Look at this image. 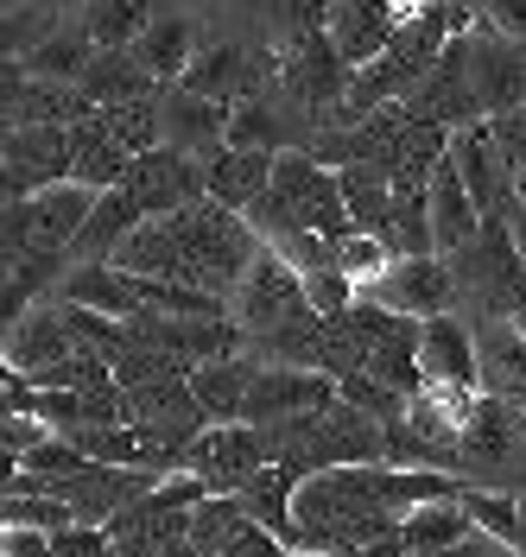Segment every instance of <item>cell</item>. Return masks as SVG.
I'll return each mask as SVG.
<instances>
[{
	"label": "cell",
	"instance_id": "3957f363",
	"mask_svg": "<svg viewBox=\"0 0 526 557\" xmlns=\"http://www.w3.org/2000/svg\"><path fill=\"white\" fill-rule=\"evenodd\" d=\"M355 305H381V311L425 323V317H444L456 305V273L444 253H413V260H393L381 278H362Z\"/></svg>",
	"mask_w": 526,
	"mask_h": 557
},
{
	"label": "cell",
	"instance_id": "277c9868",
	"mask_svg": "<svg viewBox=\"0 0 526 557\" xmlns=\"http://www.w3.org/2000/svg\"><path fill=\"white\" fill-rule=\"evenodd\" d=\"M456 469L463 475H482V482H507L526 469V412L507 399H476V412L463 424V444H456Z\"/></svg>",
	"mask_w": 526,
	"mask_h": 557
},
{
	"label": "cell",
	"instance_id": "1f68e13d",
	"mask_svg": "<svg viewBox=\"0 0 526 557\" xmlns=\"http://www.w3.org/2000/svg\"><path fill=\"white\" fill-rule=\"evenodd\" d=\"M247 525H254V520H247V507L235 500V494H210V500L191 513V539H197V552H204V557H222Z\"/></svg>",
	"mask_w": 526,
	"mask_h": 557
},
{
	"label": "cell",
	"instance_id": "d4e9b609",
	"mask_svg": "<svg viewBox=\"0 0 526 557\" xmlns=\"http://www.w3.org/2000/svg\"><path fill=\"white\" fill-rule=\"evenodd\" d=\"M58 305H83V311H102V317H140V285L121 273L114 260L108 267H71L58 278Z\"/></svg>",
	"mask_w": 526,
	"mask_h": 557
},
{
	"label": "cell",
	"instance_id": "4316f807",
	"mask_svg": "<svg viewBox=\"0 0 526 557\" xmlns=\"http://www.w3.org/2000/svg\"><path fill=\"white\" fill-rule=\"evenodd\" d=\"M400 539H406V552H413V557L456 552V545H469V539H476V520H469L463 494H451V500H425V507H406V513H400Z\"/></svg>",
	"mask_w": 526,
	"mask_h": 557
},
{
	"label": "cell",
	"instance_id": "83f0119b",
	"mask_svg": "<svg viewBox=\"0 0 526 557\" xmlns=\"http://www.w3.org/2000/svg\"><path fill=\"white\" fill-rule=\"evenodd\" d=\"M76 89H83L96 108H121V102H152L159 76L140 64V51H96V64L83 70Z\"/></svg>",
	"mask_w": 526,
	"mask_h": 557
},
{
	"label": "cell",
	"instance_id": "7dc6e473",
	"mask_svg": "<svg viewBox=\"0 0 526 557\" xmlns=\"http://www.w3.org/2000/svg\"><path fill=\"white\" fill-rule=\"evenodd\" d=\"M507 323H514V330H521V336H526V292H521V298H514V311H507Z\"/></svg>",
	"mask_w": 526,
	"mask_h": 557
},
{
	"label": "cell",
	"instance_id": "f907efd6",
	"mask_svg": "<svg viewBox=\"0 0 526 557\" xmlns=\"http://www.w3.org/2000/svg\"><path fill=\"white\" fill-rule=\"evenodd\" d=\"M521 557H526V494H521Z\"/></svg>",
	"mask_w": 526,
	"mask_h": 557
},
{
	"label": "cell",
	"instance_id": "8fae6325",
	"mask_svg": "<svg viewBox=\"0 0 526 557\" xmlns=\"http://www.w3.org/2000/svg\"><path fill=\"white\" fill-rule=\"evenodd\" d=\"M400 20H413L406 0H330L323 33H330V45L343 51V64L362 70V64H375L387 45H393Z\"/></svg>",
	"mask_w": 526,
	"mask_h": 557
},
{
	"label": "cell",
	"instance_id": "f6af8a7d",
	"mask_svg": "<svg viewBox=\"0 0 526 557\" xmlns=\"http://www.w3.org/2000/svg\"><path fill=\"white\" fill-rule=\"evenodd\" d=\"M0 557H51V532H33V525H7V539H0Z\"/></svg>",
	"mask_w": 526,
	"mask_h": 557
},
{
	"label": "cell",
	"instance_id": "7c38bea8",
	"mask_svg": "<svg viewBox=\"0 0 526 557\" xmlns=\"http://www.w3.org/2000/svg\"><path fill=\"white\" fill-rule=\"evenodd\" d=\"M108 539H114V557H204L191 539V513L159 507L152 494H140L127 513H114Z\"/></svg>",
	"mask_w": 526,
	"mask_h": 557
},
{
	"label": "cell",
	"instance_id": "d590c367",
	"mask_svg": "<svg viewBox=\"0 0 526 557\" xmlns=\"http://www.w3.org/2000/svg\"><path fill=\"white\" fill-rule=\"evenodd\" d=\"M337 399H350L355 412L381 418V424H393V418H406V393H393L387 381H375V374H343L337 381Z\"/></svg>",
	"mask_w": 526,
	"mask_h": 557
},
{
	"label": "cell",
	"instance_id": "74e56055",
	"mask_svg": "<svg viewBox=\"0 0 526 557\" xmlns=\"http://www.w3.org/2000/svg\"><path fill=\"white\" fill-rule=\"evenodd\" d=\"M229 146H254V152H285L280 134H273V108L260 102V96H247V102L229 108Z\"/></svg>",
	"mask_w": 526,
	"mask_h": 557
},
{
	"label": "cell",
	"instance_id": "ac0fdd59",
	"mask_svg": "<svg viewBox=\"0 0 526 557\" xmlns=\"http://www.w3.org/2000/svg\"><path fill=\"white\" fill-rule=\"evenodd\" d=\"M476 368H482V393L507 399L526 412V336L507 317H482L476 323Z\"/></svg>",
	"mask_w": 526,
	"mask_h": 557
},
{
	"label": "cell",
	"instance_id": "d6986e66",
	"mask_svg": "<svg viewBox=\"0 0 526 557\" xmlns=\"http://www.w3.org/2000/svg\"><path fill=\"white\" fill-rule=\"evenodd\" d=\"M159 121H166V146H178V152H204V159H216L222 146H229V108L210 102V96H191V89H178L159 102Z\"/></svg>",
	"mask_w": 526,
	"mask_h": 557
},
{
	"label": "cell",
	"instance_id": "e575fe53",
	"mask_svg": "<svg viewBox=\"0 0 526 557\" xmlns=\"http://www.w3.org/2000/svg\"><path fill=\"white\" fill-rule=\"evenodd\" d=\"M102 121H108V134L121 139L134 159H140V152H152V146H166V121H159V108H152V102L102 108Z\"/></svg>",
	"mask_w": 526,
	"mask_h": 557
},
{
	"label": "cell",
	"instance_id": "f1b7e54d",
	"mask_svg": "<svg viewBox=\"0 0 526 557\" xmlns=\"http://www.w3.org/2000/svg\"><path fill=\"white\" fill-rule=\"evenodd\" d=\"M140 64L159 76V83H184V70L197 64V26L184 20V13H159L152 26L140 33Z\"/></svg>",
	"mask_w": 526,
	"mask_h": 557
},
{
	"label": "cell",
	"instance_id": "5b68a950",
	"mask_svg": "<svg viewBox=\"0 0 526 557\" xmlns=\"http://www.w3.org/2000/svg\"><path fill=\"white\" fill-rule=\"evenodd\" d=\"M273 190L305 215V228H317L323 242H350L355 235L343 177L330 172L323 159H311V152H280V165H273Z\"/></svg>",
	"mask_w": 526,
	"mask_h": 557
},
{
	"label": "cell",
	"instance_id": "44dd1931",
	"mask_svg": "<svg viewBox=\"0 0 526 557\" xmlns=\"http://www.w3.org/2000/svg\"><path fill=\"white\" fill-rule=\"evenodd\" d=\"M260 70H267V58H247L242 45H210V51H197V64L184 70V83H178V89H191V96H210V102L235 108V102H247V96H254Z\"/></svg>",
	"mask_w": 526,
	"mask_h": 557
},
{
	"label": "cell",
	"instance_id": "8d00e7d4",
	"mask_svg": "<svg viewBox=\"0 0 526 557\" xmlns=\"http://www.w3.org/2000/svg\"><path fill=\"white\" fill-rule=\"evenodd\" d=\"M7 525H33V532H64L76 525L71 500H58V494H7Z\"/></svg>",
	"mask_w": 526,
	"mask_h": 557
},
{
	"label": "cell",
	"instance_id": "7402d4cb",
	"mask_svg": "<svg viewBox=\"0 0 526 557\" xmlns=\"http://www.w3.org/2000/svg\"><path fill=\"white\" fill-rule=\"evenodd\" d=\"M127 172H134V152L108 134L102 108H96L89 121H76L71 127V177L76 184H89V190H121Z\"/></svg>",
	"mask_w": 526,
	"mask_h": 557
},
{
	"label": "cell",
	"instance_id": "ffe728a7",
	"mask_svg": "<svg viewBox=\"0 0 526 557\" xmlns=\"http://www.w3.org/2000/svg\"><path fill=\"white\" fill-rule=\"evenodd\" d=\"M273 165L280 152H254V146H222L216 159H204V177H210V203L222 209H254L267 190H273Z\"/></svg>",
	"mask_w": 526,
	"mask_h": 557
},
{
	"label": "cell",
	"instance_id": "484cf974",
	"mask_svg": "<svg viewBox=\"0 0 526 557\" xmlns=\"http://www.w3.org/2000/svg\"><path fill=\"white\" fill-rule=\"evenodd\" d=\"M254 355H222V361H204L191 368V386L204 399L210 424H247V393H254Z\"/></svg>",
	"mask_w": 526,
	"mask_h": 557
},
{
	"label": "cell",
	"instance_id": "6da1fadb",
	"mask_svg": "<svg viewBox=\"0 0 526 557\" xmlns=\"http://www.w3.org/2000/svg\"><path fill=\"white\" fill-rule=\"evenodd\" d=\"M451 273H456V298H476L482 317H507L514 298L526 292V253L514 242V222L507 215H489L482 235L451 253Z\"/></svg>",
	"mask_w": 526,
	"mask_h": 557
},
{
	"label": "cell",
	"instance_id": "e0dca14e",
	"mask_svg": "<svg viewBox=\"0 0 526 557\" xmlns=\"http://www.w3.org/2000/svg\"><path fill=\"white\" fill-rule=\"evenodd\" d=\"M419 361H425V381H431V386H469V393H482V368H476V323H463L456 311L425 317Z\"/></svg>",
	"mask_w": 526,
	"mask_h": 557
},
{
	"label": "cell",
	"instance_id": "bcb514c9",
	"mask_svg": "<svg viewBox=\"0 0 526 557\" xmlns=\"http://www.w3.org/2000/svg\"><path fill=\"white\" fill-rule=\"evenodd\" d=\"M507 222H514V242H521V253H526V203L507 209Z\"/></svg>",
	"mask_w": 526,
	"mask_h": 557
},
{
	"label": "cell",
	"instance_id": "cb8c5ba5",
	"mask_svg": "<svg viewBox=\"0 0 526 557\" xmlns=\"http://www.w3.org/2000/svg\"><path fill=\"white\" fill-rule=\"evenodd\" d=\"M71 348H76V336H71V323H64V305H45V311H26L20 323H7V368L45 374Z\"/></svg>",
	"mask_w": 526,
	"mask_h": 557
},
{
	"label": "cell",
	"instance_id": "4dcf8cb0",
	"mask_svg": "<svg viewBox=\"0 0 526 557\" xmlns=\"http://www.w3.org/2000/svg\"><path fill=\"white\" fill-rule=\"evenodd\" d=\"M152 20H159L152 0H89L83 7V33L96 38V51H134Z\"/></svg>",
	"mask_w": 526,
	"mask_h": 557
},
{
	"label": "cell",
	"instance_id": "60d3db41",
	"mask_svg": "<svg viewBox=\"0 0 526 557\" xmlns=\"http://www.w3.org/2000/svg\"><path fill=\"white\" fill-rule=\"evenodd\" d=\"M51 557H114V539L108 525H64L51 532Z\"/></svg>",
	"mask_w": 526,
	"mask_h": 557
},
{
	"label": "cell",
	"instance_id": "9c48e42d",
	"mask_svg": "<svg viewBox=\"0 0 526 557\" xmlns=\"http://www.w3.org/2000/svg\"><path fill=\"white\" fill-rule=\"evenodd\" d=\"M298 305H311V298H305V278L292 273L273 247H260V260L247 267V278L235 285V298H229V317L242 323L247 336H267V330L285 323Z\"/></svg>",
	"mask_w": 526,
	"mask_h": 557
},
{
	"label": "cell",
	"instance_id": "d6a6232c",
	"mask_svg": "<svg viewBox=\"0 0 526 557\" xmlns=\"http://www.w3.org/2000/svg\"><path fill=\"white\" fill-rule=\"evenodd\" d=\"M381 242L393 247V260L438 253V235H431V203H425V190H400V203H393V222H387Z\"/></svg>",
	"mask_w": 526,
	"mask_h": 557
},
{
	"label": "cell",
	"instance_id": "603a6c76",
	"mask_svg": "<svg viewBox=\"0 0 526 557\" xmlns=\"http://www.w3.org/2000/svg\"><path fill=\"white\" fill-rule=\"evenodd\" d=\"M140 222H146V209L134 203L127 184H121V190H102L96 209H89V222H83V235H76V247H71V267H108L114 247L127 242Z\"/></svg>",
	"mask_w": 526,
	"mask_h": 557
},
{
	"label": "cell",
	"instance_id": "9a60e30c",
	"mask_svg": "<svg viewBox=\"0 0 526 557\" xmlns=\"http://www.w3.org/2000/svg\"><path fill=\"white\" fill-rule=\"evenodd\" d=\"M469 76H476V96L489 114L526 102V45L501 33H469Z\"/></svg>",
	"mask_w": 526,
	"mask_h": 557
},
{
	"label": "cell",
	"instance_id": "8992f818",
	"mask_svg": "<svg viewBox=\"0 0 526 557\" xmlns=\"http://www.w3.org/2000/svg\"><path fill=\"white\" fill-rule=\"evenodd\" d=\"M267 462H273V437L260 424H216V431H204L191 450L178 456V469L204 475L210 494H242Z\"/></svg>",
	"mask_w": 526,
	"mask_h": 557
},
{
	"label": "cell",
	"instance_id": "5bb4252c",
	"mask_svg": "<svg viewBox=\"0 0 526 557\" xmlns=\"http://www.w3.org/2000/svg\"><path fill=\"white\" fill-rule=\"evenodd\" d=\"M451 159L463 184H469V197L482 203V215H501V209H514V165L501 159V146H494V127L489 121H469V127H456L451 134Z\"/></svg>",
	"mask_w": 526,
	"mask_h": 557
},
{
	"label": "cell",
	"instance_id": "2e32d148",
	"mask_svg": "<svg viewBox=\"0 0 526 557\" xmlns=\"http://www.w3.org/2000/svg\"><path fill=\"white\" fill-rule=\"evenodd\" d=\"M425 203H431V235H438V253H444V260L463 253V247L482 235V222H489L482 203L469 197V184H463L451 152L438 159V172H431V184H425Z\"/></svg>",
	"mask_w": 526,
	"mask_h": 557
},
{
	"label": "cell",
	"instance_id": "f35d334b",
	"mask_svg": "<svg viewBox=\"0 0 526 557\" xmlns=\"http://www.w3.org/2000/svg\"><path fill=\"white\" fill-rule=\"evenodd\" d=\"M337 267H343L355 285H362V278H381L387 267H393V247H387L381 235H362V228H355L350 242H337Z\"/></svg>",
	"mask_w": 526,
	"mask_h": 557
},
{
	"label": "cell",
	"instance_id": "c3c4849f",
	"mask_svg": "<svg viewBox=\"0 0 526 557\" xmlns=\"http://www.w3.org/2000/svg\"><path fill=\"white\" fill-rule=\"evenodd\" d=\"M431 7H451V0H406V13H431Z\"/></svg>",
	"mask_w": 526,
	"mask_h": 557
},
{
	"label": "cell",
	"instance_id": "b9f144b4",
	"mask_svg": "<svg viewBox=\"0 0 526 557\" xmlns=\"http://www.w3.org/2000/svg\"><path fill=\"white\" fill-rule=\"evenodd\" d=\"M45 38H51V26H45V7H26V13L13 7V13H7V58H20V51L33 58Z\"/></svg>",
	"mask_w": 526,
	"mask_h": 557
},
{
	"label": "cell",
	"instance_id": "f546056e",
	"mask_svg": "<svg viewBox=\"0 0 526 557\" xmlns=\"http://www.w3.org/2000/svg\"><path fill=\"white\" fill-rule=\"evenodd\" d=\"M343 197H350V215L362 235H387V222H393V203H400V190H393V172L387 165H343Z\"/></svg>",
	"mask_w": 526,
	"mask_h": 557
},
{
	"label": "cell",
	"instance_id": "30bf717a",
	"mask_svg": "<svg viewBox=\"0 0 526 557\" xmlns=\"http://www.w3.org/2000/svg\"><path fill=\"white\" fill-rule=\"evenodd\" d=\"M337 406V381L317 368H254V393H247V424H285Z\"/></svg>",
	"mask_w": 526,
	"mask_h": 557
},
{
	"label": "cell",
	"instance_id": "7a4b0ae2",
	"mask_svg": "<svg viewBox=\"0 0 526 557\" xmlns=\"http://www.w3.org/2000/svg\"><path fill=\"white\" fill-rule=\"evenodd\" d=\"M96 197L102 190L64 177V184L26 197V203H7V260L13 253H71L83 222H89V209H96Z\"/></svg>",
	"mask_w": 526,
	"mask_h": 557
},
{
	"label": "cell",
	"instance_id": "ee69618b",
	"mask_svg": "<svg viewBox=\"0 0 526 557\" xmlns=\"http://www.w3.org/2000/svg\"><path fill=\"white\" fill-rule=\"evenodd\" d=\"M222 557H292V545H285L280 532H267V525H247V532Z\"/></svg>",
	"mask_w": 526,
	"mask_h": 557
},
{
	"label": "cell",
	"instance_id": "681fc988",
	"mask_svg": "<svg viewBox=\"0 0 526 557\" xmlns=\"http://www.w3.org/2000/svg\"><path fill=\"white\" fill-rule=\"evenodd\" d=\"M514 203H526V165L514 172Z\"/></svg>",
	"mask_w": 526,
	"mask_h": 557
},
{
	"label": "cell",
	"instance_id": "836d02e7",
	"mask_svg": "<svg viewBox=\"0 0 526 557\" xmlns=\"http://www.w3.org/2000/svg\"><path fill=\"white\" fill-rule=\"evenodd\" d=\"M463 507H469V520H476L482 539H494V545H507V552L521 557V500H514V494L463 487Z\"/></svg>",
	"mask_w": 526,
	"mask_h": 557
},
{
	"label": "cell",
	"instance_id": "ba28073f",
	"mask_svg": "<svg viewBox=\"0 0 526 557\" xmlns=\"http://www.w3.org/2000/svg\"><path fill=\"white\" fill-rule=\"evenodd\" d=\"M127 190H134V203H140L146 215H178V209H191V203L210 197V177H204V159H191V152H178V146H152V152L134 159Z\"/></svg>",
	"mask_w": 526,
	"mask_h": 557
},
{
	"label": "cell",
	"instance_id": "4fadbf2b",
	"mask_svg": "<svg viewBox=\"0 0 526 557\" xmlns=\"http://www.w3.org/2000/svg\"><path fill=\"white\" fill-rule=\"evenodd\" d=\"M350 76H355V70L343 64V51L330 45V33H305V38H292V45H285L280 83L305 108H343V96H350Z\"/></svg>",
	"mask_w": 526,
	"mask_h": 557
},
{
	"label": "cell",
	"instance_id": "ab89813d",
	"mask_svg": "<svg viewBox=\"0 0 526 557\" xmlns=\"http://www.w3.org/2000/svg\"><path fill=\"white\" fill-rule=\"evenodd\" d=\"M476 7V33H501L526 45V0H469Z\"/></svg>",
	"mask_w": 526,
	"mask_h": 557
},
{
	"label": "cell",
	"instance_id": "52a82bcc",
	"mask_svg": "<svg viewBox=\"0 0 526 557\" xmlns=\"http://www.w3.org/2000/svg\"><path fill=\"white\" fill-rule=\"evenodd\" d=\"M64 177H71V127H45V121L7 127V203H26Z\"/></svg>",
	"mask_w": 526,
	"mask_h": 557
},
{
	"label": "cell",
	"instance_id": "7bdbcfd3",
	"mask_svg": "<svg viewBox=\"0 0 526 557\" xmlns=\"http://www.w3.org/2000/svg\"><path fill=\"white\" fill-rule=\"evenodd\" d=\"M0 437H7V456H13V462H26V456H33L45 437H51V424H45L38 412H7Z\"/></svg>",
	"mask_w": 526,
	"mask_h": 557
}]
</instances>
